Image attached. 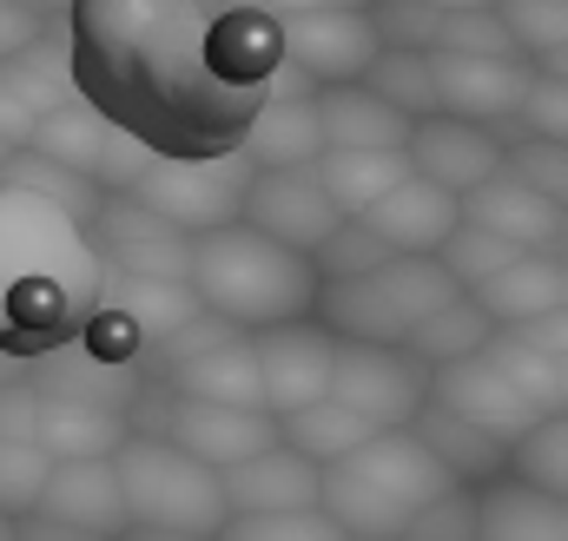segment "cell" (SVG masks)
I'll list each match as a JSON object with an SVG mask.
<instances>
[{
  "instance_id": "obj_37",
  "label": "cell",
  "mask_w": 568,
  "mask_h": 541,
  "mask_svg": "<svg viewBox=\"0 0 568 541\" xmlns=\"http://www.w3.org/2000/svg\"><path fill=\"white\" fill-rule=\"evenodd\" d=\"M47 476H53V462L33 442H0V522H27L40 509Z\"/></svg>"
},
{
  "instance_id": "obj_40",
  "label": "cell",
  "mask_w": 568,
  "mask_h": 541,
  "mask_svg": "<svg viewBox=\"0 0 568 541\" xmlns=\"http://www.w3.org/2000/svg\"><path fill=\"white\" fill-rule=\"evenodd\" d=\"M212 541H344L317 509L304 516H225V529Z\"/></svg>"
},
{
  "instance_id": "obj_44",
  "label": "cell",
  "mask_w": 568,
  "mask_h": 541,
  "mask_svg": "<svg viewBox=\"0 0 568 541\" xmlns=\"http://www.w3.org/2000/svg\"><path fill=\"white\" fill-rule=\"evenodd\" d=\"M33 416H40V397L27 384H7L0 390V442H33Z\"/></svg>"
},
{
  "instance_id": "obj_35",
  "label": "cell",
  "mask_w": 568,
  "mask_h": 541,
  "mask_svg": "<svg viewBox=\"0 0 568 541\" xmlns=\"http://www.w3.org/2000/svg\"><path fill=\"white\" fill-rule=\"evenodd\" d=\"M483 344H489V317L469 304V297H456V304H443L436 317H429L424 330L404 344L424 370H443V364H463V357H483Z\"/></svg>"
},
{
  "instance_id": "obj_4",
  "label": "cell",
  "mask_w": 568,
  "mask_h": 541,
  "mask_svg": "<svg viewBox=\"0 0 568 541\" xmlns=\"http://www.w3.org/2000/svg\"><path fill=\"white\" fill-rule=\"evenodd\" d=\"M456 482L410 429H384L357 456L317 469V516L344 541H397Z\"/></svg>"
},
{
  "instance_id": "obj_7",
  "label": "cell",
  "mask_w": 568,
  "mask_h": 541,
  "mask_svg": "<svg viewBox=\"0 0 568 541\" xmlns=\"http://www.w3.org/2000/svg\"><path fill=\"white\" fill-rule=\"evenodd\" d=\"M126 436H152L179 456H192L199 469L225 476L265 449H278V416L265 409H219V404H185L165 384H145L126 409Z\"/></svg>"
},
{
  "instance_id": "obj_48",
  "label": "cell",
  "mask_w": 568,
  "mask_h": 541,
  "mask_svg": "<svg viewBox=\"0 0 568 541\" xmlns=\"http://www.w3.org/2000/svg\"><path fill=\"white\" fill-rule=\"evenodd\" d=\"M0 165H7V145H0Z\"/></svg>"
},
{
  "instance_id": "obj_31",
  "label": "cell",
  "mask_w": 568,
  "mask_h": 541,
  "mask_svg": "<svg viewBox=\"0 0 568 541\" xmlns=\"http://www.w3.org/2000/svg\"><path fill=\"white\" fill-rule=\"evenodd\" d=\"M120 442H126V416H113V409L40 404V416H33V449L47 462H113Z\"/></svg>"
},
{
  "instance_id": "obj_27",
  "label": "cell",
  "mask_w": 568,
  "mask_h": 541,
  "mask_svg": "<svg viewBox=\"0 0 568 541\" xmlns=\"http://www.w3.org/2000/svg\"><path fill=\"white\" fill-rule=\"evenodd\" d=\"M324 152V133H317V106L311 100H265L258 120L239 139V159L252 172H311Z\"/></svg>"
},
{
  "instance_id": "obj_14",
  "label": "cell",
  "mask_w": 568,
  "mask_h": 541,
  "mask_svg": "<svg viewBox=\"0 0 568 541\" xmlns=\"http://www.w3.org/2000/svg\"><path fill=\"white\" fill-rule=\"evenodd\" d=\"M239 225L284 245V252H297V258H317L344 218L331 212V198H324V185L311 172H252Z\"/></svg>"
},
{
  "instance_id": "obj_18",
  "label": "cell",
  "mask_w": 568,
  "mask_h": 541,
  "mask_svg": "<svg viewBox=\"0 0 568 541\" xmlns=\"http://www.w3.org/2000/svg\"><path fill=\"white\" fill-rule=\"evenodd\" d=\"M503 152H509V139L489 133V126L417 120V133L404 145V165H410V178L436 185L443 198H469L476 185H489V178L503 172Z\"/></svg>"
},
{
  "instance_id": "obj_12",
  "label": "cell",
  "mask_w": 568,
  "mask_h": 541,
  "mask_svg": "<svg viewBox=\"0 0 568 541\" xmlns=\"http://www.w3.org/2000/svg\"><path fill=\"white\" fill-rule=\"evenodd\" d=\"M429 120H463V126H489L503 133L529 93V67L523 60H463V53H429Z\"/></svg>"
},
{
  "instance_id": "obj_19",
  "label": "cell",
  "mask_w": 568,
  "mask_h": 541,
  "mask_svg": "<svg viewBox=\"0 0 568 541\" xmlns=\"http://www.w3.org/2000/svg\"><path fill=\"white\" fill-rule=\"evenodd\" d=\"M429 409H443V416H456L463 429H476V436H489V442H523L536 422H542V409H529L483 357H463V364H443V370H429Z\"/></svg>"
},
{
  "instance_id": "obj_21",
  "label": "cell",
  "mask_w": 568,
  "mask_h": 541,
  "mask_svg": "<svg viewBox=\"0 0 568 541\" xmlns=\"http://www.w3.org/2000/svg\"><path fill=\"white\" fill-rule=\"evenodd\" d=\"M33 516L60 522V529H80V535H93V541L126 535V502H120L113 462H53Z\"/></svg>"
},
{
  "instance_id": "obj_13",
  "label": "cell",
  "mask_w": 568,
  "mask_h": 541,
  "mask_svg": "<svg viewBox=\"0 0 568 541\" xmlns=\"http://www.w3.org/2000/svg\"><path fill=\"white\" fill-rule=\"evenodd\" d=\"M252 357H258V409L265 416H297V409L324 404L331 397V370H337V337L317 330L311 317L304 324H284L252 337Z\"/></svg>"
},
{
  "instance_id": "obj_32",
  "label": "cell",
  "mask_w": 568,
  "mask_h": 541,
  "mask_svg": "<svg viewBox=\"0 0 568 541\" xmlns=\"http://www.w3.org/2000/svg\"><path fill=\"white\" fill-rule=\"evenodd\" d=\"M371 436H377V429H371L364 416H351L337 397H324V404H311V409H297V416L278 422V442L291 449V456H304L311 469H331V462L357 456Z\"/></svg>"
},
{
  "instance_id": "obj_1",
  "label": "cell",
  "mask_w": 568,
  "mask_h": 541,
  "mask_svg": "<svg viewBox=\"0 0 568 541\" xmlns=\"http://www.w3.org/2000/svg\"><path fill=\"white\" fill-rule=\"evenodd\" d=\"M67 67L80 106L172 165L239 152L265 100H311L265 0H73Z\"/></svg>"
},
{
  "instance_id": "obj_8",
  "label": "cell",
  "mask_w": 568,
  "mask_h": 541,
  "mask_svg": "<svg viewBox=\"0 0 568 541\" xmlns=\"http://www.w3.org/2000/svg\"><path fill=\"white\" fill-rule=\"evenodd\" d=\"M278 27L284 67L324 93V86H364V73L377 67V27L371 7H344V0H272L265 7Z\"/></svg>"
},
{
  "instance_id": "obj_33",
  "label": "cell",
  "mask_w": 568,
  "mask_h": 541,
  "mask_svg": "<svg viewBox=\"0 0 568 541\" xmlns=\"http://www.w3.org/2000/svg\"><path fill=\"white\" fill-rule=\"evenodd\" d=\"M496 20H503V33H509V53H516L529 73L562 80V53H568L562 47V33H568L562 0H503Z\"/></svg>"
},
{
  "instance_id": "obj_24",
  "label": "cell",
  "mask_w": 568,
  "mask_h": 541,
  "mask_svg": "<svg viewBox=\"0 0 568 541\" xmlns=\"http://www.w3.org/2000/svg\"><path fill=\"white\" fill-rule=\"evenodd\" d=\"M219 489H225V516H304V509H317V469L304 456H291L284 442L225 469Z\"/></svg>"
},
{
  "instance_id": "obj_22",
  "label": "cell",
  "mask_w": 568,
  "mask_h": 541,
  "mask_svg": "<svg viewBox=\"0 0 568 541\" xmlns=\"http://www.w3.org/2000/svg\"><path fill=\"white\" fill-rule=\"evenodd\" d=\"M357 225H364L371 238H384L390 258H436L443 238L456 232V198H443L424 178H404V185H390Z\"/></svg>"
},
{
  "instance_id": "obj_20",
  "label": "cell",
  "mask_w": 568,
  "mask_h": 541,
  "mask_svg": "<svg viewBox=\"0 0 568 541\" xmlns=\"http://www.w3.org/2000/svg\"><path fill=\"white\" fill-rule=\"evenodd\" d=\"M456 218L476 225V232H489V238H503V245H516L523 258L562 252V205H549L542 192L516 185L509 172H496L489 185H476L469 198H456Z\"/></svg>"
},
{
  "instance_id": "obj_29",
  "label": "cell",
  "mask_w": 568,
  "mask_h": 541,
  "mask_svg": "<svg viewBox=\"0 0 568 541\" xmlns=\"http://www.w3.org/2000/svg\"><path fill=\"white\" fill-rule=\"evenodd\" d=\"M476 541H568V502L496 476L489 489H476Z\"/></svg>"
},
{
  "instance_id": "obj_38",
  "label": "cell",
  "mask_w": 568,
  "mask_h": 541,
  "mask_svg": "<svg viewBox=\"0 0 568 541\" xmlns=\"http://www.w3.org/2000/svg\"><path fill=\"white\" fill-rule=\"evenodd\" d=\"M364 93H377L404 120H429V73L417 53H377V67L364 73Z\"/></svg>"
},
{
  "instance_id": "obj_5",
  "label": "cell",
  "mask_w": 568,
  "mask_h": 541,
  "mask_svg": "<svg viewBox=\"0 0 568 541\" xmlns=\"http://www.w3.org/2000/svg\"><path fill=\"white\" fill-rule=\"evenodd\" d=\"M463 290L429 265V258H390L371 277L351 284H324L311 324L331 330L337 344H371V350H404L443 304H456Z\"/></svg>"
},
{
  "instance_id": "obj_42",
  "label": "cell",
  "mask_w": 568,
  "mask_h": 541,
  "mask_svg": "<svg viewBox=\"0 0 568 541\" xmlns=\"http://www.w3.org/2000/svg\"><path fill=\"white\" fill-rule=\"evenodd\" d=\"M397 541H476V496H469V489L436 496Z\"/></svg>"
},
{
  "instance_id": "obj_6",
  "label": "cell",
  "mask_w": 568,
  "mask_h": 541,
  "mask_svg": "<svg viewBox=\"0 0 568 541\" xmlns=\"http://www.w3.org/2000/svg\"><path fill=\"white\" fill-rule=\"evenodd\" d=\"M113 482L126 502V529H159V535L212 541L225 529V489L212 469H199L192 456L152 442V436H126L113 449Z\"/></svg>"
},
{
  "instance_id": "obj_3",
  "label": "cell",
  "mask_w": 568,
  "mask_h": 541,
  "mask_svg": "<svg viewBox=\"0 0 568 541\" xmlns=\"http://www.w3.org/2000/svg\"><path fill=\"white\" fill-rule=\"evenodd\" d=\"M185 290L199 297L205 317L245 330V337H265L284 324H304L317 310V265L284 252L272 238L245 232V225H225V232H205L192 238V265H185Z\"/></svg>"
},
{
  "instance_id": "obj_45",
  "label": "cell",
  "mask_w": 568,
  "mask_h": 541,
  "mask_svg": "<svg viewBox=\"0 0 568 541\" xmlns=\"http://www.w3.org/2000/svg\"><path fill=\"white\" fill-rule=\"evenodd\" d=\"M7 384H27V364H13V357H0V390Z\"/></svg>"
},
{
  "instance_id": "obj_28",
  "label": "cell",
  "mask_w": 568,
  "mask_h": 541,
  "mask_svg": "<svg viewBox=\"0 0 568 541\" xmlns=\"http://www.w3.org/2000/svg\"><path fill=\"white\" fill-rule=\"evenodd\" d=\"M100 304L145 344V357L159 344H172L192 317H199V297L185 284H152V277H100Z\"/></svg>"
},
{
  "instance_id": "obj_41",
  "label": "cell",
  "mask_w": 568,
  "mask_h": 541,
  "mask_svg": "<svg viewBox=\"0 0 568 541\" xmlns=\"http://www.w3.org/2000/svg\"><path fill=\"white\" fill-rule=\"evenodd\" d=\"M503 172H509L516 185H529V192H542L549 205H562V198H568V178H562V145H536V139H509V152H503Z\"/></svg>"
},
{
  "instance_id": "obj_46",
  "label": "cell",
  "mask_w": 568,
  "mask_h": 541,
  "mask_svg": "<svg viewBox=\"0 0 568 541\" xmlns=\"http://www.w3.org/2000/svg\"><path fill=\"white\" fill-rule=\"evenodd\" d=\"M113 541H185V535H159V529H126V535H113Z\"/></svg>"
},
{
  "instance_id": "obj_11",
  "label": "cell",
  "mask_w": 568,
  "mask_h": 541,
  "mask_svg": "<svg viewBox=\"0 0 568 541\" xmlns=\"http://www.w3.org/2000/svg\"><path fill=\"white\" fill-rule=\"evenodd\" d=\"M331 397L364 416L377 436L384 429H410L429 404V370L410 350H371V344H337V370H331Z\"/></svg>"
},
{
  "instance_id": "obj_25",
  "label": "cell",
  "mask_w": 568,
  "mask_h": 541,
  "mask_svg": "<svg viewBox=\"0 0 568 541\" xmlns=\"http://www.w3.org/2000/svg\"><path fill=\"white\" fill-rule=\"evenodd\" d=\"M469 304L489 317V330L562 317V304H568V265H562V252H536V258H516L509 270H496L483 290H469Z\"/></svg>"
},
{
  "instance_id": "obj_23",
  "label": "cell",
  "mask_w": 568,
  "mask_h": 541,
  "mask_svg": "<svg viewBox=\"0 0 568 541\" xmlns=\"http://www.w3.org/2000/svg\"><path fill=\"white\" fill-rule=\"evenodd\" d=\"M27 390H33L40 404H80V409H113V416H126L133 397L145 390V370L93 364L80 344H67V350H53V357L27 364Z\"/></svg>"
},
{
  "instance_id": "obj_16",
  "label": "cell",
  "mask_w": 568,
  "mask_h": 541,
  "mask_svg": "<svg viewBox=\"0 0 568 541\" xmlns=\"http://www.w3.org/2000/svg\"><path fill=\"white\" fill-rule=\"evenodd\" d=\"M67 100H73V67H67V7H60V20L20 60L0 67V145L20 152L33 139V126L47 113H60Z\"/></svg>"
},
{
  "instance_id": "obj_34",
  "label": "cell",
  "mask_w": 568,
  "mask_h": 541,
  "mask_svg": "<svg viewBox=\"0 0 568 541\" xmlns=\"http://www.w3.org/2000/svg\"><path fill=\"white\" fill-rule=\"evenodd\" d=\"M503 476H509L516 489H536V496H549V502H568V422L562 416H542L523 442H509Z\"/></svg>"
},
{
  "instance_id": "obj_39",
  "label": "cell",
  "mask_w": 568,
  "mask_h": 541,
  "mask_svg": "<svg viewBox=\"0 0 568 541\" xmlns=\"http://www.w3.org/2000/svg\"><path fill=\"white\" fill-rule=\"evenodd\" d=\"M568 133V100H562V80H529V93H523V106H516V120L503 126V139H536V145H562Z\"/></svg>"
},
{
  "instance_id": "obj_43",
  "label": "cell",
  "mask_w": 568,
  "mask_h": 541,
  "mask_svg": "<svg viewBox=\"0 0 568 541\" xmlns=\"http://www.w3.org/2000/svg\"><path fill=\"white\" fill-rule=\"evenodd\" d=\"M53 20H60V7H40V0H0V67L20 60Z\"/></svg>"
},
{
  "instance_id": "obj_10",
  "label": "cell",
  "mask_w": 568,
  "mask_h": 541,
  "mask_svg": "<svg viewBox=\"0 0 568 541\" xmlns=\"http://www.w3.org/2000/svg\"><path fill=\"white\" fill-rule=\"evenodd\" d=\"M245 185H252V165H245L239 152H225V159H199V165L152 159L120 198L140 205V212H152L159 225H172L179 238H205V232L239 225Z\"/></svg>"
},
{
  "instance_id": "obj_26",
  "label": "cell",
  "mask_w": 568,
  "mask_h": 541,
  "mask_svg": "<svg viewBox=\"0 0 568 541\" xmlns=\"http://www.w3.org/2000/svg\"><path fill=\"white\" fill-rule=\"evenodd\" d=\"M311 106H317L324 152H404L417 133V120H404L397 106H384L364 86H324L311 93Z\"/></svg>"
},
{
  "instance_id": "obj_47",
  "label": "cell",
  "mask_w": 568,
  "mask_h": 541,
  "mask_svg": "<svg viewBox=\"0 0 568 541\" xmlns=\"http://www.w3.org/2000/svg\"><path fill=\"white\" fill-rule=\"evenodd\" d=\"M0 541H13V522H0Z\"/></svg>"
},
{
  "instance_id": "obj_36",
  "label": "cell",
  "mask_w": 568,
  "mask_h": 541,
  "mask_svg": "<svg viewBox=\"0 0 568 541\" xmlns=\"http://www.w3.org/2000/svg\"><path fill=\"white\" fill-rule=\"evenodd\" d=\"M516 258H523L516 245H503V238H489V232H476V225H463V218H456V232L443 238V252H436L429 265L443 270L463 297H469V290H483L496 270H509Z\"/></svg>"
},
{
  "instance_id": "obj_9",
  "label": "cell",
  "mask_w": 568,
  "mask_h": 541,
  "mask_svg": "<svg viewBox=\"0 0 568 541\" xmlns=\"http://www.w3.org/2000/svg\"><path fill=\"white\" fill-rule=\"evenodd\" d=\"M145 384H165L185 404H219V409H258V357L252 337L219 324V317H192L172 344H159L145 357Z\"/></svg>"
},
{
  "instance_id": "obj_17",
  "label": "cell",
  "mask_w": 568,
  "mask_h": 541,
  "mask_svg": "<svg viewBox=\"0 0 568 541\" xmlns=\"http://www.w3.org/2000/svg\"><path fill=\"white\" fill-rule=\"evenodd\" d=\"M483 364H489L529 409L562 416V404H568V310L562 317H542V324L489 330Z\"/></svg>"
},
{
  "instance_id": "obj_30",
  "label": "cell",
  "mask_w": 568,
  "mask_h": 541,
  "mask_svg": "<svg viewBox=\"0 0 568 541\" xmlns=\"http://www.w3.org/2000/svg\"><path fill=\"white\" fill-rule=\"evenodd\" d=\"M311 178L324 185L331 212L351 225V218H364L390 185H404V178H410V165H404V152H317Z\"/></svg>"
},
{
  "instance_id": "obj_15",
  "label": "cell",
  "mask_w": 568,
  "mask_h": 541,
  "mask_svg": "<svg viewBox=\"0 0 568 541\" xmlns=\"http://www.w3.org/2000/svg\"><path fill=\"white\" fill-rule=\"evenodd\" d=\"M87 245L106 277H152V284H185L192 265V238H179L172 225H159L152 212L126 205V198H106L100 218L87 225Z\"/></svg>"
},
{
  "instance_id": "obj_2",
  "label": "cell",
  "mask_w": 568,
  "mask_h": 541,
  "mask_svg": "<svg viewBox=\"0 0 568 541\" xmlns=\"http://www.w3.org/2000/svg\"><path fill=\"white\" fill-rule=\"evenodd\" d=\"M100 277L106 270L67 212L0 185V357L40 364L67 350L100 304Z\"/></svg>"
}]
</instances>
